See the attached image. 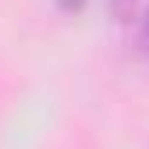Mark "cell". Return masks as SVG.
<instances>
[{"mask_svg": "<svg viewBox=\"0 0 149 149\" xmlns=\"http://www.w3.org/2000/svg\"><path fill=\"white\" fill-rule=\"evenodd\" d=\"M128 4H132V0H114V7H117V11H124Z\"/></svg>", "mask_w": 149, "mask_h": 149, "instance_id": "obj_1", "label": "cell"}, {"mask_svg": "<svg viewBox=\"0 0 149 149\" xmlns=\"http://www.w3.org/2000/svg\"><path fill=\"white\" fill-rule=\"evenodd\" d=\"M61 4H64V7H78L82 0H61Z\"/></svg>", "mask_w": 149, "mask_h": 149, "instance_id": "obj_2", "label": "cell"}, {"mask_svg": "<svg viewBox=\"0 0 149 149\" xmlns=\"http://www.w3.org/2000/svg\"><path fill=\"white\" fill-rule=\"evenodd\" d=\"M146 46H149V18H146Z\"/></svg>", "mask_w": 149, "mask_h": 149, "instance_id": "obj_3", "label": "cell"}]
</instances>
